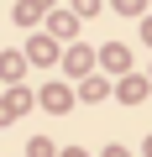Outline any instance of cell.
<instances>
[{"mask_svg":"<svg viewBox=\"0 0 152 157\" xmlns=\"http://www.w3.org/2000/svg\"><path fill=\"white\" fill-rule=\"evenodd\" d=\"M42 110H53V115H63V110H73V89L68 84H58V78H53V84H42V94H32Z\"/></svg>","mask_w":152,"mask_h":157,"instance_id":"1","label":"cell"},{"mask_svg":"<svg viewBox=\"0 0 152 157\" xmlns=\"http://www.w3.org/2000/svg\"><path fill=\"white\" fill-rule=\"evenodd\" d=\"M32 105H37V100H32V89H21V84H16L11 94H0V126H11V121H16V115H26Z\"/></svg>","mask_w":152,"mask_h":157,"instance_id":"2","label":"cell"},{"mask_svg":"<svg viewBox=\"0 0 152 157\" xmlns=\"http://www.w3.org/2000/svg\"><path fill=\"white\" fill-rule=\"evenodd\" d=\"M42 26H47L42 37H53V42H68L73 32H79V16H73V11H47V16H42Z\"/></svg>","mask_w":152,"mask_h":157,"instance_id":"3","label":"cell"},{"mask_svg":"<svg viewBox=\"0 0 152 157\" xmlns=\"http://www.w3.org/2000/svg\"><path fill=\"white\" fill-rule=\"evenodd\" d=\"M100 68H105V73H131V47H126V42L100 47Z\"/></svg>","mask_w":152,"mask_h":157,"instance_id":"4","label":"cell"},{"mask_svg":"<svg viewBox=\"0 0 152 157\" xmlns=\"http://www.w3.org/2000/svg\"><path fill=\"white\" fill-rule=\"evenodd\" d=\"M147 89H152V84H147L142 73H121V84H115V94H121L126 105H142V100H147Z\"/></svg>","mask_w":152,"mask_h":157,"instance_id":"5","label":"cell"},{"mask_svg":"<svg viewBox=\"0 0 152 157\" xmlns=\"http://www.w3.org/2000/svg\"><path fill=\"white\" fill-rule=\"evenodd\" d=\"M21 58H26V63H53V58H58V42H53V37H42V32H37V37H32V47H26V52H21Z\"/></svg>","mask_w":152,"mask_h":157,"instance_id":"6","label":"cell"},{"mask_svg":"<svg viewBox=\"0 0 152 157\" xmlns=\"http://www.w3.org/2000/svg\"><path fill=\"white\" fill-rule=\"evenodd\" d=\"M21 73H26L21 52H0V84H21Z\"/></svg>","mask_w":152,"mask_h":157,"instance_id":"7","label":"cell"},{"mask_svg":"<svg viewBox=\"0 0 152 157\" xmlns=\"http://www.w3.org/2000/svg\"><path fill=\"white\" fill-rule=\"evenodd\" d=\"M63 68H68V73H89V68H95V52H89V47H68Z\"/></svg>","mask_w":152,"mask_h":157,"instance_id":"8","label":"cell"},{"mask_svg":"<svg viewBox=\"0 0 152 157\" xmlns=\"http://www.w3.org/2000/svg\"><path fill=\"white\" fill-rule=\"evenodd\" d=\"M105 94H110V84H105V78H95V73H89L84 84H79V94H73V100H89V105H100Z\"/></svg>","mask_w":152,"mask_h":157,"instance_id":"9","label":"cell"},{"mask_svg":"<svg viewBox=\"0 0 152 157\" xmlns=\"http://www.w3.org/2000/svg\"><path fill=\"white\" fill-rule=\"evenodd\" d=\"M42 16H47V11H37L32 0H16V21H21V26H37Z\"/></svg>","mask_w":152,"mask_h":157,"instance_id":"10","label":"cell"},{"mask_svg":"<svg viewBox=\"0 0 152 157\" xmlns=\"http://www.w3.org/2000/svg\"><path fill=\"white\" fill-rule=\"evenodd\" d=\"M26 157H58V147H53L47 136H32V141H26Z\"/></svg>","mask_w":152,"mask_h":157,"instance_id":"11","label":"cell"},{"mask_svg":"<svg viewBox=\"0 0 152 157\" xmlns=\"http://www.w3.org/2000/svg\"><path fill=\"white\" fill-rule=\"evenodd\" d=\"M110 6H115L121 16H142V6H147V0H110Z\"/></svg>","mask_w":152,"mask_h":157,"instance_id":"12","label":"cell"},{"mask_svg":"<svg viewBox=\"0 0 152 157\" xmlns=\"http://www.w3.org/2000/svg\"><path fill=\"white\" fill-rule=\"evenodd\" d=\"M100 11V0H73V16H95Z\"/></svg>","mask_w":152,"mask_h":157,"instance_id":"13","label":"cell"},{"mask_svg":"<svg viewBox=\"0 0 152 157\" xmlns=\"http://www.w3.org/2000/svg\"><path fill=\"white\" fill-rule=\"evenodd\" d=\"M58 157H89V152H84V147H68V152H58Z\"/></svg>","mask_w":152,"mask_h":157,"instance_id":"14","label":"cell"},{"mask_svg":"<svg viewBox=\"0 0 152 157\" xmlns=\"http://www.w3.org/2000/svg\"><path fill=\"white\" fill-rule=\"evenodd\" d=\"M142 37H147V47H152V16H147V21H142Z\"/></svg>","mask_w":152,"mask_h":157,"instance_id":"15","label":"cell"},{"mask_svg":"<svg viewBox=\"0 0 152 157\" xmlns=\"http://www.w3.org/2000/svg\"><path fill=\"white\" fill-rule=\"evenodd\" d=\"M105 157H131V152L126 147H105Z\"/></svg>","mask_w":152,"mask_h":157,"instance_id":"16","label":"cell"},{"mask_svg":"<svg viewBox=\"0 0 152 157\" xmlns=\"http://www.w3.org/2000/svg\"><path fill=\"white\" fill-rule=\"evenodd\" d=\"M32 6H37V11H47V6H53V0H32Z\"/></svg>","mask_w":152,"mask_h":157,"instance_id":"17","label":"cell"},{"mask_svg":"<svg viewBox=\"0 0 152 157\" xmlns=\"http://www.w3.org/2000/svg\"><path fill=\"white\" fill-rule=\"evenodd\" d=\"M147 157H152V136H147Z\"/></svg>","mask_w":152,"mask_h":157,"instance_id":"18","label":"cell"}]
</instances>
